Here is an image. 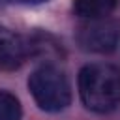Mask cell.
Masks as SVG:
<instances>
[{"label":"cell","instance_id":"cell-1","mask_svg":"<svg viewBox=\"0 0 120 120\" xmlns=\"http://www.w3.org/2000/svg\"><path fill=\"white\" fill-rule=\"evenodd\" d=\"M79 96L82 105L98 114H107L120 105V69L112 64L94 62L79 71Z\"/></svg>","mask_w":120,"mask_h":120},{"label":"cell","instance_id":"cell-2","mask_svg":"<svg viewBox=\"0 0 120 120\" xmlns=\"http://www.w3.org/2000/svg\"><path fill=\"white\" fill-rule=\"evenodd\" d=\"M28 90L45 112H60L71 103V88L64 71L52 64L36 68L28 77Z\"/></svg>","mask_w":120,"mask_h":120},{"label":"cell","instance_id":"cell-3","mask_svg":"<svg viewBox=\"0 0 120 120\" xmlns=\"http://www.w3.org/2000/svg\"><path fill=\"white\" fill-rule=\"evenodd\" d=\"M77 41L84 51L90 52H112L118 45V32L111 22H105L103 19L90 21L88 24L81 26L77 34Z\"/></svg>","mask_w":120,"mask_h":120},{"label":"cell","instance_id":"cell-4","mask_svg":"<svg viewBox=\"0 0 120 120\" xmlns=\"http://www.w3.org/2000/svg\"><path fill=\"white\" fill-rule=\"evenodd\" d=\"M28 54L24 39L13 30L0 24V68L15 69L19 68Z\"/></svg>","mask_w":120,"mask_h":120},{"label":"cell","instance_id":"cell-5","mask_svg":"<svg viewBox=\"0 0 120 120\" xmlns=\"http://www.w3.org/2000/svg\"><path fill=\"white\" fill-rule=\"evenodd\" d=\"M118 0H73V9L79 17L88 21L105 19L114 8Z\"/></svg>","mask_w":120,"mask_h":120},{"label":"cell","instance_id":"cell-6","mask_svg":"<svg viewBox=\"0 0 120 120\" xmlns=\"http://www.w3.org/2000/svg\"><path fill=\"white\" fill-rule=\"evenodd\" d=\"M0 120H22L21 101L8 90H0Z\"/></svg>","mask_w":120,"mask_h":120},{"label":"cell","instance_id":"cell-7","mask_svg":"<svg viewBox=\"0 0 120 120\" xmlns=\"http://www.w3.org/2000/svg\"><path fill=\"white\" fill-rule=\"evenodd\" d=\"M17 2H21V4H32V6H36V4H43V2H47V0H17Z\"/></svg>","mask_w":120,"mask_h":120}]
</instances>
